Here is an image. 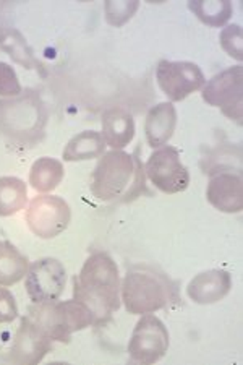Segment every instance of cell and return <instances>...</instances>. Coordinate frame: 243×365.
<instances>
[{"label":"cell","mask_w":243,"mask_h":365,"mask_svg":"<svg viewBox=\"0 0 243 365\" xmlns=\"http://www.w3.org/2000/svg\"><path fill=\"white\" fill-rule=\"evenodd\" d=\"M122 302L128 314L146 315L175 300V289L164 274L148 268L130 269L122 281Z\"/></svg>","instance_id":"4"},{"label":"cell","mask_w":243,"mask_h":365,"mask_svg":"<svg viewBox=\"0 0 243 365\" xmlns=\"http://www.w3.org/2000/svg\"><path fill=\"white\" fill-rule=\"evenodd\" d=\"M73 299L94 315V325L108 322L120 309V276L114 258L93 253L75 276Z\"/></svg>","instance_id":"1"},{"label":"cell","mask_w":243,"mask_h":365,"mask_svg":"<svg viewBox=\"0 0 243 365\" xmlns=\"http://www.w3.org/2000/svg\"><path fill=\"white\" fill-rule=\"evenodd\" d=\"M145 173L151 184L167 195L187 190L190 185V173L174 146H161L154 151L146 163Z\"/></svg>","instance_id":"9"},{"label":"cell","mask_w":243,"mask_h":365,"mask_svg":"<svg viewBox=\"0 0 243 365\" xmlns=\"http://www.w3.org/2000/svg\"><path fill=\"white\" fill-rule=\"evenodd\" d=\"M177 125V110L172 103H159L152 106L145 120L146 141L151 148H161L169 143Z\"/></svg>","instance_id":"15"},{"label":"cell","mask_w":243,"mask_h":365,"mask_svg":"<svg viewBox=\"0 0 243 365\" xmlns=\"http://www.w3.org/2000/svg\"><path fill=\"white\" fill-rule=\"evenodd\" d=\"M70 221H72V210L61 197L38 195L28 205V227L39 239L57 237L68 227Z\"/></svg>","instance_id":"6"},{"label":"cell","mask_w":243,"mask_h":365,"mask_svg":"<svg viewBox=\"0 0 243 365\" xmlns=\"http://www.w3.org/2000/svg\"><path fill=\"white\" fill-rule=\"evenodd\" d=\"M188 9L198 16L200 21L211 28H221L232 16L234 7L229 0L222 2H206V0H192L188 2Z\"/></svg>","instance_id":"22"},{"label":"cell","mask_w":243,"mask_h":365,"mask_svg":"<svg viewBox=\"0 0 243 365\" xmlns=\"http://www.w3.org/2000/svg\"><path fill=\"white\" fill-rule=\"evenodd\" d=\"M67 284V269L56 258H41L29 264L26 273V294L33 304L58 300Z\"/></svg>","instance_id":"10"},{"label":"cell","mask_w":243,"mask_h":365,"mask_svg":"<svg viewBox=\"0 0 243 365\" xmlns=\"http://www.w3.org/2000/svg\"><path fill=\"white\" fill-rule=\"evenodd\" d=\"M63 175V164L54 158L44 156L33 163L29 170V184L39 193H49L61 185Z\"/></svg>","instance_id":"19"},{"label":"cell","mask_w":243,"mask_h":365,"mask_svg":"<svg viewBox=\"0 0 243 365\" xmlns=\"http://www.w3.org/2000/svg\"><path fill=\"white\" fill-rule=\"evenodd\" d=\"M28 317L57 343H70L73 333L94 325V315L75 299L34 304L28 309Z\"/></svg>","instance_id":"5"},{"label":"cell","mask_w":243,"mask_h":365,"mask_svg":"<svg viewBox=\"0 0 243 365\" xmlns=\"http://www.w3.org/2000/svg\"><path fill=\"white\" fill-rule=\"evenodd\" d=\"M49 113L36 91L0 99V133L14 143L33 146L44 138Z\"/></svg>","instance_id":"3"},{"label":"cell","mask_w":243,"mask_h":365,"mask_svg":"<svg viewBox=\"0 0 243 365\" xmlns=\"http://www.w3.org/2000/svg\"><path fill=\"white\" fill-rule=\"evenodd\" d=\"M0 49L7 52L15 62H19L25 68H43L38 58L34 57L31 47L28 46L26 39L21 36L20 31H16L14 28L0 29Z\"/></svg>","instance_id":"20"},{"label":"cell","mask_w":243,"mask_h":365,"mask_svg":"<svg viewBox=\"0 0 243 365\" xmlns=\"http://www.w3.org/2000/svg\"><path fill=\"white\" fill-rule=\"evenodd\" d=\"M232 278L224 269H207L195 276L187 286V296L195 304L210 305L222 300L230 292Z\"/></svg>","instance_id":"14"},{"label":"cell","mask_w":243,"mask_h":365,"mask_svg":"<svg viewBox=\"0 0 243 365\" xmlns=\"http://www.w3.org/2000/svg\"><path fill=\"white\" fill-rule=\"evenodd\" d=\"M103 138L112 150H122L135 138V119L123 108H110L103 114Z\"/></svg>","instance_id":"16"},{"label":"cell","mask_w":243,"mask_h":365,"mask_svg":"<svg viewBox=\"0 0 243 365\" xmlns=\"http://www.w3.org/2000/svg\"><path fill=\"white\" fill-rule=\"evenodd\" d=\"M19 317L15 296L5 287H0V323H11Z\"/></svg>","instance_id":"26"},{"label":"cell","mask_w":243,"mask_h":365,"mask_svg":"<svg viewBox=\"0 0 243 365\" xmlns=\"http://www.w3.org/2000/svg\"><path fill=\"white\" fill-rule=\"evenodd\" d=\"M219 41H221L222 49L227 52L230 57L237 58V61H242L243 49H242V28H240V25L225 26L221 31Z\"/></svg>","instance_id":"24"},{"label":"cell","mask_w":243,"mask_h":365,"mask_svg":"<svg viewBox=\"0 0 243 365\" xmlns=\"http://www.w3.org/2000/svg\"><path fill=\"white\" fill-rule=\"evenodd\" d=\"M52 347V339L29 317H23L16 328L14 341L7 351V359L20 365H36Z\"/></svg>","instance_id":"12"},{"label":"cell","mask_w":243,"mask_h":365,"mask_svg":"<svg viewBox=\"0 0 243 365\" xmlns=\"http://www.w3.org/2000/svg\"><path fill=\"white\" fill-rule=\"evenodd\" d=\"M28 187L25 182L14 175L0 178V216H14L25 208Z\"/></svg>","instance_id":"21"},{"label":"cell","mask_w":243,"mask_h":365,"mask_svg":"<svg viewBox=\"0 0 243 365\" xmlns=\"http://www.w3.org/2000/svg\"><path fill=\"white\" fill-rule=\"evenodd\" d=\"M105 141L103 135L94 130H85L68 141L62 153L63 160L68 163L90 161L100 158L105 153Z\"/></svg>","instance_id":"17"},{"label":"cell","mask_w":243,"mask_h":365,"mask_svg":"<svg viewBox=\"0 0 243 365\" xmlns=\"http://www.w3.org/2000/svg\"><path fill=\"white\" fill-rule=\"evenodd\" d=\"M170 336L156 315L146 314L135 325L128 343V356L133 362L151 365L161 361L169 351Z\"/></svg>","instance_id":"8"},{"label":"cell","mask_w":243,"mask_h":365,"mask_svg":"<svg viewBox=\"0 0 243 365\" xmlns=\"http://www.w3.org/2000/svg\"><path fill=\"white\" fill-rule=\"evenodd\" d=\"M140 7L138 0H132V2H114V0H109V2L104 4V11H105V20H108L109 25L120 28L125 25L128 20L133 19L136 10Z\"/></svg>","instance_id":"23"},{"label":"cell","mask_w":243,"mask_h":365,"mask_svg":"<svg viewBox=\"0 0 243 365\" xmlns=\"http://www.w3.org/2000/svg\"><path fill=\"white\" fill-rule=\"evenodd\" d=\"M28 268V257L9 240H0V286L10 287L16 284L25 278Z\"/></svg>","instance_id":"18"},{"label":"cell","mask_w":243,"mask_h":365,"mask_svg":"<svg viewBox=\"0 0 243 365\" xmlns=\"http://www.w3.org/2000/svg\"><path fill=\"white\" fill-rule=\"evenodd\" d=\"M156 80L161 91L170 101H183L190 94L201 90L206 78L201 68L193 62L161 61L156 68Z\"/></svg>","instance_id":"11"},{"label":"cell","mask_w":243,"mask_h":365,"mask_svg":"<svg viewBox=\"0 0 243 365\" xmlns=\"http://www.w3.org/2000/svg\"><path fill=\"white\" fill-rule=\"evenodd\" d=\"M91 193L100 202H123L136 198L145 188V173L140 160L122 150L104 153L91 175Z\"/></svg>","instance_id":"2"},{"label":"cell","mask_w":243,"mask_h":365,"mask_svg":"<svg viewBox=\"0 0 243 365\" xmlns=\"http://www.w3.org/2000/svg\"><path fill=\"white\" fill-rule=\"evenodd\" d=\"M21 94V85L15 68L7 62H0V96L15 98Z\"/></svg>","instance_id":"25"},{"label":"cell","mask_w":243,"mask_h":365,"mask_svg":"<svg viewBox=\"0 0 243 365\" xmlns=\"http://www.w3.org/2000/svg\"><path fill=\"white\" fill-rule=\"evenodd\" d=\"M206 198L222 213H240L243 210V184L240 173L217 170L207 182Z\"/></svg>","instance_id":"13"},{"label":"cell","mask_w":243,"mask_h":365,"mask_svg":"<svg viewBox=\"0 0 243 365\" xmlns=\"http://www.w3.org/2000/svg\"><path fill=\"white\" fill-rule=\"evenodd\" d=\"M203 101L212 108H219L230 120L242 123L243 113V68L230 67L217 73L203 88Z\"/></svg>","instance_id":"7"}]
</instances>
